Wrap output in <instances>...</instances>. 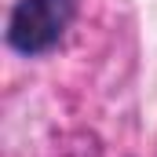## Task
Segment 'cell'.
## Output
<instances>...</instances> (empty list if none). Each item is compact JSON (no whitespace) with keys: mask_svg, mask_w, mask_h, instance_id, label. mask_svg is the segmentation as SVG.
<instances>
[{"mask_svg":"<svg viewBox=\"0 0 157 157\" xmlns=\"http://www.w3.org/2000/svg\"><path fill=\"white\" fill-rule=\"evenodd\" d=\"M77 18V0H15L7 11V44L18 55H48Z\"/></svg>","mask_w":157,"mask_h":157,"instance_id":"6da1fadb","label":"cell"}]
</instances>
